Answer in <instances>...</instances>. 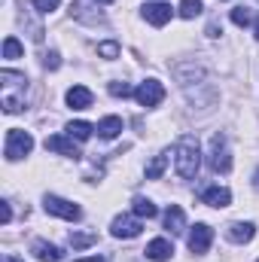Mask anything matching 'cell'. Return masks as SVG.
<instances>
[{"mask_svg": "<svg viewBox=\"0 0 259 262\" xmlns=\"http://www.w3.org/2000/svg\"><path fill=\"white\" fill-rule=\"evenodd\" d=\"M174 165H177V174L180 180H192L198 174V165H201V149H198V137L192 134H183L174 146Z\"/></svg>", "mask_w": 259, "mask_h": 262, "instance_id": "cell-1", "label": "cell"}, {"mask_svg": "<svg viewBox=\"0 0 259 262\" xmlns=\"http://www.w3.org/2000/svg\"><path fill=\"white\" fill-rule=\"evenodd\" d=\"M0 79H3V110H6V113H18V110L25 107V98L12 95V89H18V92L25 95V89H28V79H25V73L3 70V73H0Z\"/></svg>", "mask_w": 259, "mask_h": 262, "instance_id": "cell-2", "label": "cell"}, {"mask_svg": "<svg viewBox=\"0 0 259 262\" xmlns=\"http://www.w3.org/2000/svg\"><path fill=\"white\" fill-rule=\"evenodd\" d=\"M31 149H34V137H31L28 131H21V128H9L6 131V143H3V156H6V162H18V159H25Z\"/></svg>", "mask_w": 259, "mask_h": 262, "instance_id": "cell-3", "label": "cell"}, {"mask_svg": "<svg viewBox=\"0 0 259 262\" xmlns=\"http://www.w3.org/2000/svg\"><path fill=\"white\" fill-rule=\"evenodd\" d=\"M207 165H210V171H217V174H229V171H232V156H229L226 134H213V137H210V156H207Z\"/></svg>", "mask_w": 259, "mask_h": 262, "instance_id": "cell-4", "label": "cell"}, {"mask_svg": "<svg viewBox=\"0 0 259 262\" xmlns=\"http://www.w3.org/2000/svg\"><path fill=\"white\" fill-rule=\"evenodd\" d=\"M43 207H46V213L61 216V220H70V223H76V220L82 216V210H79L73 201H67V198H61V195H46L43 198Z\"/></svg>", "mask_w": 259, "mask_h": 262, "instance_id": "cell-5", "label": "cell"}, {"mask_svg": "<svg viewBox=\"0 0 259 262\" xmlns=\"http://www.w3.org/2000/svg\"><path fill=\"white\" fill-rule=\"evenodd\" d=\"M134 98H137L140 107H156V104H162V98H165V85H162L159 79H146V82H140V85L134 89Z\"/></svg>", "mask_w": 259, "mask_h": 262, "instance_id": "cell-6", "label": "cell"}, {"mask_svg": "<svg viewBox=\"0 0 259 262\" xmlns=\"http://www.w3.org/2000/svg\"><path fill=\"white\" fill-rule=\"evenodd\" d=\"M210 241H213V229H210L207 223H195V229L189 232V238H186V244H189V250H192L195 256L207 253Z\"/></svg>", "mask_w": 259, "mask_h": 262, "instance_id": "cell-7", "label": "cell"}, {"mask_svg": "<svg viewBox=\"0 0 259 262\" xmlns=\"http://www.w3.org/2000/svg\"><path fill=\"white\" fill-rule=\"evenodd\" d=\"M140 229H143L140 216H128V213L116 216V220H113V226H110L113 238H137V235H140Z\"/></svg>", "mask_w": 259, "mask_h": 262, "instance_id": "cell-8", "label": "cell"}, {"mask_svg": "<svg viewBox=\"0 0 259 262\" xmlns=\"http://www.w3.org/2000/svg\"><path fill=\"white\" fill-rule=\"evenodd\" d=\"M171 15H174V9H171L168 3H146V6H143V18H146L149 25H156V28L168 25Z\"/></svg>", "mask_w": 259, "mask_h": 262, "instance_id": "cell-9", "label": "cell"}, {"mask_svg": "<svg viewBox=\"0 0 259 262\" xmlns=\"http://www.w3.org/2000/svg\"><path fill=\"white\" fill-rule=\"evenodd\" d=\"M46 149H49V152H58V156L79 159V149H76L73 137H64V134H52V137H46Z\"/></svg>", "mask_w": 259, "mask_h": 262, "instance_id": "cell-10", "label": "cell"}, {"mask_svg": "<svg viewBox=\"0 0 259 262\" xmlns=\"http://www.w3.org/2000/svg\"><path fill=\"white\" fill-rule=\"evenodd\" d=\"M143 253H146V259H153V262H168L171 256H174V244L165 241V238H156V241L146 244Z\"/></svg>", "mask_w": 259, "mask_h": 262, "instance_id": "cell-11", "label": "cell"}, {"mask_svg": "<svg viewBox=\"0 0 259 262\" xmlns=\"http://www.w3.org/2000/svg\"><path fill=\"white\" fill-rule=\"evenodd\" d=\"M201 201H204L207 207H229V204H232V192H229L226 186H207V189L201 192Z\"/></svg>", "mask_w": 259, "mask_h": 262, "instance_id": "cell-12", "label": "cell"}, {"mask_svg": "<svg viewBox=\"0 0 259 262\" xmlns=\"http://www.w3.org/2000/svg\"><path fill=\"white\" fill-rule=\"evenodd\" d=\"M31 253H34L40 262H61V259H64V250H61V247H55V244H49V241H34Z\"/></svg>", "mask_w": 259, "mask_h": 262, "instance_id": "cell-13", "label": "cell"}, {"mask_svg": "<svg viewBox=\"0 0 259 262\" xmlns=\"http://www.w3.org/2000/svg\"><path fill=\"white\" fill-rule=\"evenodd\" d=\"M226 235H229V241H235V244H250L253 235H256V226H253V223H232V226L226 229Z\"/></svg>", "mask_w": 259, "mask_h": 262, "instance_id": "cell-14", "label": "cell"}, {"mask_svg": "<svg viewBox=\"0 0 259 262\" xmlns=\"http://www.w3.org/2000/svg\"><path fill=\"white\" fill-rule=\"evenodd\" d=\"M92 92L85 89V85H73L70 92H67V104L73 107V110H85V107H92Z\"/></svg>", "mask_w": 259, "mask_h": 262, "instance_id": "cell-15", "label": "cell"}, {"mask_svg": "<svg viewBox=\"0 0 259 262\" xmlns=\"http://www.w3.org/2000/svg\"><path fill=\"white\" fill-rule=\"evenodd\" d=\"M165 229H168L171 235H180V232L186 229V216H183V210H180L177 204H171V207L165 210Z\"/></svg>", "mask_w": 259, "mask_h": 262, "instance_id": "cell-16", "label": "cell"}, {"mask_svg": "<svg viewBox=\"0 0 259 262\" xmlns=\"http://www.w3.org/2000/svg\"><path fill=\"white\" fill-rule=\"evenodd\" d=\"M119 131H122V119H119V116H107V119L98 122V134H101L104 140H113Z\"/></svg>", "mask_w": 259, "mask_h": 262, "instance_id": "cell-17", "label": "cell"}, {"mask_svg": "<svg viewBox=\"0 0 259 262\" xmlns=\"http://www.w3.org/2000/svg\"><path fill=\"white\" fill-rule=\"evenodd\" d=\"M156 213H159V207H156L149 198H143V195L134 198V216H140V220H153Z\"/></svg>", "mask_w": 259, "mask_h": 262, "instance_id": "cell-18", "label": "cell"}, {"mask_svg": "<svg viewBox=\"0 0 259 262\" xmlns=\"http://www.w3.org/2000/svg\"><path fill=\"white\" fill-rule=\"evenodd\" d=\"M92 131H95V125H89V122H82V119H76V122L67 125V134H70L73 140H89Z\"/></svg>", "mask_w": 259, "mask_h": 262, "instance_id": "cell-19", "label": "cell"}, {"mask_svg": "<svg viewBox=\"0 0 259 262\" xmlns=\"http://www.w3.org/2000/svg\"><path fill=\"white\" fill-rule=\"evenodd\" d=\"M165 168H168V156L162 152V156H156V159L146 165V180H159V177L165 174Z\"/></svg>", "mask_w": 259, "mask_h": 262, "instance_id": "cell-20", "label": "cell"}, {"mask_svg": "<svg viewBox=\"0 0 259 262\" xmlns=\"http://www.w3.org/2000/svg\"><path fill=\"white\" fill-rule=\"evenodd\" d=\"M95 241H98V235H92V232H89V235H85V232H73V235H70L73 250H85V247H92Z\"/></svg>", "mask_w": 259, "mask_h": 262, "instance_id": "cell-21", "label": "cell"}, {"mask_svg": "<svg viewBox=\"0 0 259 262\" xmlns=\"http://www.w3.org/2000/svg\"><path fill=\"white\" fill-rule=\"evenodd\" d=\"M201 0H180V15L183 18H195V15H201Z\"/></svg>", "mask_w": 259, "mask_h": 262, "instance_id": "cell-22", "label": "cell"}, {"mask_svg": "<svg viewBox=\"0 0 259 262\" xmlns=\"http://www.w3.org/2000/svg\"><path fill=\"white\" fill-rule=\"evenodd\" d=\"M232 21H235L238 28H247V25L253 21V15H250L247 6H235V9H232Z\"/></svg>", "mask_w": 259, "mask_h": 262, "instance_id": "cell-23", "label": "cell"}, {"mask_svg": "<svg viewBox=\"0 0 259 262\" xmlns=\"http://www.w3.org/2000/svg\"><path fill=\"white\" fill-rule=\"evenodd\" d=\"M21 55V43L15 37H6L3 40V58H18Z\"/></svg>", "mask_w": 259, "mask_h": 262, "instance_id": "cell-24", "label": "cell"}, {"mask_svg": "<svg viewBox=\"0 0 259 262\" xmlns=\"http://www.w3.org/2000/svg\"><path fill=\"white\" fill-rule=\"evenodd\" d=\"M98 55H101V58H116V55H119V43H113V40L101 43V46H98Z\"/></svg>", "mask_w": 259, "mask_h": 262, "instance_id": "cell-25", "label": "cell"}, {"mask_svg": "<svg viewBox=\"0 0 259 262\" xmlns=\"http://www.w3.org/2000/svg\"><path fill=\"white\" fill-rule=\"evenodd\" d=\"M110 95H113V98H128L134 92H131L128 82H110Z\"/></svg>", "mask_w": 259, "mask_h": 262, "instance_id": "cell-26", "label": "cell"}, {"mask_svg": "<svg viewBox=\"0 0 259 262\" xmlns=\"http://www.w3.org/2000/svg\"><path fill=\"white\" fill-rule=\"evenodd\" d=\"M34 6H37L40 12H55V9L61 6V0H34Z\"/></svg>", "mask_w": 259, "mask_h": 262, "instance_id": "cell-27", "label": "cell"}, {"mask_svg": "<svg viewBox=\"0 0 259 262\" xmlns=\"http://www.w3.org/2000/svg\"><path fill=\"white\" fill-rule=\"evenodd\" d=\"M43 64L49 67V70H58V67H61V58H58V52H46V55H43Z\"/></svg>", "mask_w": 259, "mask_h": 262, "instance_id": "cell-28", "label": "cell"}, {"mask_svg": "<svg viewBox=\"0 0 259 262\" xmlns=\"http://www.w3.org/2000/svg\"><path fill=\"white\" fill-rule=\"evenodd\" d=\"M9 220H12V210H9V201H0V223L6 226Z\"/></svg>", "mask_w": 259, "mask_h": 262, "instance_id": "cell-29", "label": "cell"}, {"mask_svg": "<svg viewBox=\"0 0 259 262\" xmlns=\"http://www.w3.org/2000/svg\"><path fill=\"white\" fill-rule=\"evenodd\" d=\"M220 34H223V31H220L217 25H210V28H207V37H220Z\"/></svg>", "mask_w": 259, "mask_h": 262, "instance_id": "cell-30", "label": "cell"}, {"mask_svg": "<svg viewBox=\"0 0 259 262\" xmlns=\"http://www.w3.org/2000/svg\"><path fill=\"white\" fill-rule=\"evenodd\" d=\"M76 262H104L101 256H89V259H76Z\"/></svg>", "mask_w": 259, "mask_h": 262, "instance_id": "cell-31", "label": "cell"}, {"mask_svg": "<svg viewBox=\"0 0 259 262\" xmlns=\"http://www.w3.org/2000/svg\"><path fill=\"white\" fill-rule=\"evenodd\" d=\"M253 31H256V40H259V18H256V25H253Z\"/></svg>", "mask_w": 259, "mask_h": 262, "instance_id": "cell-32", "label": "cell"}, {"mask_svg": "<svg viewBox=\"0 0 259 262\" xmlns=\"http://www.w3.org/2000/svg\"><path fill=\"white\" fill-rule=\"evenodd\" d=\"M3 262H18V259H15V256H6V259H3Z\"/></svg>", "mask_w": 259, "mask_h": 262, "instance_id": "cell-33", "label": "cell"}, {"mask_svg": "<svg viewBox=\"0 0 259 262\" xmlns=\"http://www.w3.org/2000/svg\"><path fill=\"white\" fill-rule=\"evenodd\" d=\"M98 3H113V0H98Z\"/></svg>", "mask_w": 259, "mask_h": 262, "instance_id": "cell-34", "label": "cell"}]
</instances>
